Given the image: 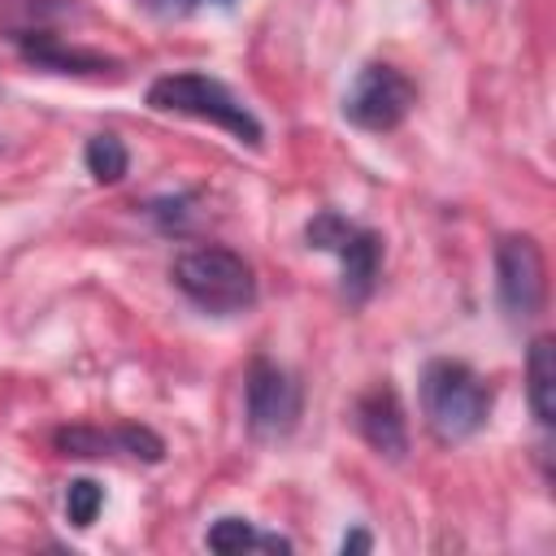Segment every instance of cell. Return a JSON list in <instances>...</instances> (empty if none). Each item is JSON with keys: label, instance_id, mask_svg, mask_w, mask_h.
I'll use <instances>...</instances> for the list:
<instances>
[{"label": "cell", "instance_id": "7c38bea8", "mask_svg": "<svg viewBox=\"0 0 556 556\" xmlns=\"http://www.w3.org/2000/svg\"><path fill=\"white\" fill-rule=\"evenodd\" d=\"M83 161H87V169H91L96 182H117V178L126 174V165H130L126 143H122L117 135H96V139H87Z\"/></svg>", "mask_w": 556, "mask_h": 556}, {"label": "cell", "instance_id": "9a60e30c", "mask_svg": "<svg viewBox=\"0 0 556 556\" xmlns=\"http://www.w3.org/2000/svg\"><path fill=\"white\" fill-rule=\"evenodd\" d=\"M352 230V222L348 217H339V213H317L313 222H308V230H304V239H308V248H321V252H334L339 243H343V235Z\"/></svg>", "mask_w": 556, "mask_h": 556}, {"label": "cell", "instance_id": "277c9868", "mask_svg": "<svg viewBox=\"0 0 556 556\" xmlns=\"http://www.w3.org/2000/svg\"><path fill=\"white\" fill-rule=\"evenodd\" d=\"M417 104V87L382 61H369L356 70L348 96H343V117L361 130H395Z\"/></svg>", "mask_w": 556, "mask_h": 556}, {"label": "cell", "instance_id": "4fadbf2b", "mask_svg": "<svg viewBox=\"0 0 556 556\" xmlns=\"http://www.w3.org/2000/svg\"><path fill=\"white\" fill-rule=\"evenodd\" d=\"M56 447H61L65 456H104V452H122V426H117V430L70 426V430H56Z\"/></svg>", "mask_w": 556, "mask_h": 556}, {"label": "cell", "instance_id": "8992f818", "mask_svg": "<svg viewBox=\"0 0 556 556\" xmlns=\"http://www.w3.org/2000/svg\"><path fill=\"white\" fill-rule=\"evenodd\" d=\"M243 395H248V430L256 439H282V434L295 430L300 387L287 369H278L274 361H252Z\"/></svg>", "mask_w": 556, "mask_h": 556}, {"label": "cell", "instance_id": "52a82bcc", "mask_svg": "<svg viewBox=\"0 0 556 556\" xmlns=\"http://www.w3.org/2000/svg\"><path fill=\"white\" fill-rule=\"evenodd\" d=\"M356 426L365 434V443L387 456V460H400L408 452V426H404V408L395 400L391 387H374L369 395H361L356 404Z\"/></svg>", "mask_w": 556, "mask_h": 556}, {"label": "cell", "instance_id": "9c48e42d", "mask_svg": "<svg viewBox=\"0 0 556 556\" xmlns=\"http://www.w3.org/2000/svg\"><path fill=\"white\" fill-rule=\"evenodd\" d=\"M17 48H22V56H26L30 65H39V70H56V74H104V70H113L109 56L87 52V48H65V43H61L56 35H48V30L22 35Z\"/></svg>", "mask_w": 556, "mask_h": 556}, {"label": "cell", "instance_id": "3957f363", "mask_svg": "<svg viewBox=\"0 0 556 556\" xmlns=\"http://www.w3.org/2000/svg\"><path fill=\"white\" fill-rule=\"evenodd\" d=\"M148 104L156 113H182V117L213 122V126H222L226 135H235L239 143H252V148L265 139L256 113L230 87H222L217 78H204V74H165V78H156L148 87Z\"/></svg>", "mask_w": 556, "mask_h": 556}, {"label": "cell", "instance_id": "30bf717a", "mask_svg": "<svg viewBox=\"0 0 556 556\" xmlns=\"http://www.w3.org/2000/svg\"><path fill=\"white\" fill-rule=\"evenodd\" d=\"M526 374H530V408L543 426H552L556 421V343L547 334L530 343Z\"/></svg>", "mask_w": 556, "mask_h": 556}, {"label": "cell", "instance_id": "6da1fadb", "mask_svg": "<svg viewBox=\"0 0 556 556\" xmlns=\"http://www.w3.org/2000/svg\"><path fill=\"white\" fill-rule=\"evenodd\" d=\"M421 413H426V426L434 430V439L460 443L486 426L491 391L469 365L430 361L421 369Z\"/></svg>", "mask_w": 556, "mask_h": 556}, {"label": "cell", "instance_id": "7a4b0ae2", "mask_svg": "<svg viewBox=\"0 0 556 556\" xmlns=\"http://www.w3.org/2000/svg\"><path fill=\"white\" fill-rule=\"evenodd\" d=\"M174 287H178L191 304H200L204 313H217V317L243 313V308H252V300H256L252 265H248L239 252L217 248V243L187 248V252L174 261Z\"/></svg>", "mask_w": 556, "mask_h": 556}, {"label": "cell", "instance_id": "2e32d148", "mask_svg": "<svg viewBox=\"0 0 556 556\" xmlns=\"http://www.w3.org/2000/svg\"><path fill=\"white\" fill-rule=\"evenodd\" d=\"M148 13H156V17H182V13H191L200 0H139Z\"/></svg>", "mask_w": 556, "mask_h": 556}, {"label": "cell", "instance_id": "ba28073f", "mask_svg": "<svg viewBox=\"0 0 556 556\" xmlns=\"http://www.w3.org/2000/svg\"><path fill=\"white\" fill-rule=\"evenodd\" d=\"M334 252H339V265H343V295H348L352 304H361V300L374 291V282H378L382 243H378V235H374V230L352 226Z\"/></svg>", "mask_w": 556, "mask_h": 556}, {"label": "cell", "instance_id": "8fae6325", "mask_svg": "<svg viewBox=\"0 0 556 556\" xmlns=\"http://www.w3.org/2000/svg\"><path fill=\"white\" fill-rule=\"evenodd\" d=\"M208 547L222 552V556H235V552H248V547H274V552H287L291 543L278 539V534H256L248 517H222L208 526Z\"/></svg>", "mask_w": 556, "mask_h": 556}, {"label": "cell", "instance_id": "5b68a950", "mask_svg": "<svg viewBox=\"0 0 556 556\" xmlns=\"http://www.w3.org/2000/svg\"><path fill=\"white\" fill-rule=\"evenodd\" d=\"M495 287H500V304L513 317H534L543 308L547 295V269H543V252L530 235H504L495 248Z\"/></svg>", "mask_w": 556, "mask_h": 556}, {"label": "cell", "instance_id": "5bb4252c", "mask_svg": "<svg viewBox=\"0 0 556 556\" xmlns=\"http://www.w3.org/2000/svg\"><path fill=\"white\" fill-rule=\"evenodd\" d=\"M100 504H104V491H100L91 478H74V482H70V491H65V517H70V526L87 530V526L96 521Z\"/></svg>", "mask_w": 556, "mask_h": 556}, {"label": "cell", "instance_id": "e0dca14e", "mask_svg": "<svg viewBox=\"0 0 556 556\" xmlns=\"http://www.w3.org/2000/svg\"><path fill=\"white\" fill-rule=\"evenodd\" d=\"M374 547V539L365 534V530H352V534H343V552H369Z\"/></svg>", "mask_w": 556, "mask_h": 556}]
</instances>
